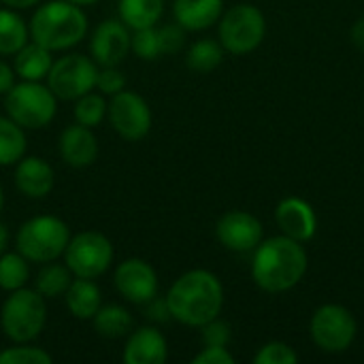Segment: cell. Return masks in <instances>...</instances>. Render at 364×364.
I'll use <instances>...</instances> for the list:
<instances>
[{
	"label": "cell",
	"mask_w": 364,
	"mask_h": 364,
	"mask_svg": "<svg viewBox=\"0 0 364 364\" xmlns=\"http://www.w3.org/2000/svg\"><path fill=\"white\" fill-rule=\"evenodd\" d=\"M6 241H9V232H6L4 224H0V254H2L4 247H6Z\"/></svg>",
	"instance_id": "obj_41"
},
{
	"label": "cell",
	"mask_w": 364,
	"mask_h": 364,
	"mask_svg": "<svg viewBox=\"0 0 364 364\" xmlns=\"http://www.w3.org/2000/svg\"><path fill=\"white\" fill-rule=\"evenodd\" d=\"M166 356H168L166 339L160 331L151 326L134 331L124 348L126 364H164Z\"/></svg>",
	"instance_id": "obj_16"
},
{
	"label": "cell",
	"mask_w": 364,
	"mask_h": 364,
	"mask_svg": "<svg viewBox=\"0 0 364 364\" xmlns=\"http://www.w3.org/2000/svg\"><path fill=\"white\" fill-rule=\"evenodd\" d=\"M130 51V34L124 21L107 19L92 36V55L100 66H117Z\"/></svg>",
	"instance_id": "obj_14"
},
{
	"label": "cell",
	"mask_w": 364,
	"mask_h": 364,
	"mask_svg": "<svg viewBox=\"0 0 364 364\" xmlns=\"http://www.w3.org/2000/svg\"><path fill=\"white\" fill-rule=\"evenodd\" d=\"M94 320V328L98 335L107 337V339H119L126 337L132 328V316L128 309L119 307V305H107L100 307L96 311Z\"/></svg>",
	"instance_id": "obj_23"
},
{
	"label": "cell",
	"mask_w": 364,
	"mask_h": 364,
	"mask_svg": "<svg viewBox=\"0 0 364 364\" xmlns=\"http://www.w3.org/2000/svg\"><path fill=\"white\" fill-rule=\"evenodd\" d=\"M352 41H354V45L364 51V17H360L356 23H354V28H352Z\"/></svg>",
	"instance_id": "obj_39"
},
{
	"label": "cell",
	"mask_w": 364,
	"mask_h": 364,
	"mask_svg": "<svg viewBox=\"0 0 364 364\" xmlns=\"http://www.w3.org/2000/svg\"><path fill=\"white\" fill-rule=\"evenodd\" d=\"M171 318L186 326H205L215 320L224 305V288L220 279L205 271L194 269L183 273L166 294Z\"/></svg>",
	"instance_id": "obj_1"
},
{
	"label": "cell",
	"mask_w": 364,
	"mask_h": 364,
	"mask_svg": "<svg viewBox=\"0 0 364 364\" xmlns=\"http://www.w3.org/2000/svg\"><path fill=\"white\" fill-rule=\"evenodd\" d=\"M113 282H115L117 292L134 305L149 303L158 292V275L154 267L141 258L124 260L117 267Z\"/></svg>",
	"instance_id": "obj_12"
},
{
	"label": "cell",
	"mask_w": 364,
	"mask_h": 364,
	"mask_svg": "<svg viewBox=\"0 0 364 364\" xmlns=\"http://www.w3.org/2000/svg\"><path fill=\"white\" fill-rule=\"evenodd\" d=\"M47 320L45 296L34 290H13L0 311V326L15 343H30L41 335Z\"/></svg>",
	"instance_id": "obj_4"
},
{
	"label": "cell",
	"mask_w": 364,
	"mask_h": 364,
	"mask_svg": "<svg viewBox=\"0 0 364 364\" xmlns=\"http://www.w3.org/2000/svg\"><path fill=\"white\" fill-rule=\"evenodd\" d=\"M4 96L9 117L21 128L38 130L55 117V96L49 85L45 87L38 81H21L15 83Z\"/></svg>",
	"instance_id": "obj_6"
},
{
	"label": "cell",
	"mask_w": 364,
	"mask_h": 364,
	"mask_svg": "<svg viewBox=\"0 0 364 364\" xmlns=\"http://www.w3.org/2000/svg\"><path fill=\"white\" fill-rule=\"evenodd\" d=\"M124 85H126V77H124V73L117 70L115 66H102V70H98V79H96L98 92L113 96V94L122 92Z\"/></svg>",
	"instance_id": "obj_33"
},
{
	"label": "cell",
	"mask_w": 364,
	"mask_h": 364,
	"mask_svg": "<svg viewBox=\"0 0 364 364\" xmlns=\"http://www.w3.org/2000/svg\"><path fill=\"white\" fill-rule=\"evenodd\" d=\"M0 2L13 9H28V6H34L38 0H0Z\"/></svg>",
	"instance_id": "obj_40"
},
{
	"label": "cell",
	"mask_w": 364,
	"mask_h": 364,
	"mask_svg": "<svg viewBox=\"0 0 364 364\" xmlns=\"http://www.w3.org/2000/svg\"><path fill=\"white\" fill-rule=\"evenodd\" d=\"M87 17L83 9L68 0H51L38 6L30 19V36L49 51H64L83 41Z\"/></svg>",
	"instance_id": "obj_3"
},
{
	"label": "cell",
	"mask_w": 364,
	"mask_h": 364,
	"mask_svg": "<svg viewBox=\"0 0 364 364\" xmlns=\"http://www.w3.org/2000/svg\"><path fill=\"white\" fill-rule=\"evenodd\" d=\"M51 68V51L38 43H26L15 53V73L23 81H41Z\"/></svg>",
	"instance_id": "obj_21"
},
{
	"label": "cell",
	"mask_w": 364,
	"mask_h": 364,
	"mask_svg": "<svg viewBox=\"0 0 364 364\" xmlns=\"http://www.w3.org/2000/svg\"><path fill=\"white\" fill-rule=\"evenodd\" d=\"M98 79V66L79 53H70L64 58H58L51 62V68L47 73L49 90L60 100H77L83 94L92 92L96 87Z\"/></svg>",
	"instance_id": "obj_9"
},
{
	"label": "cell",
	"mask_w": 364,
	"mask_h": 364,
	"mask_svg": "<svg viewBox=\"0 0 364 364\" xmlns=\"http://www.w3.org/2000/svg\"><path fill=\"white\" fill-rule=\"evenodd\" d=\"M215 235L230 252H252L262 241V224L247 211H228L220 218Z\"/></svg>",
	"instance_id": "obj_13"
},
{
	"label": "cell",
	"mask_w": 364,
	"mask_h": 364,
	"mask_svg": "<svg viewBox=\"0 0 364 364\" xmlns=\"http://www.w3.org/2000/svg\"><path fill=\"white\" fill-rule=\"evenodd\" d=\"M64 296H66L68 311L79 320H92L96 311L102 307L100 288L92 279H83V277L73 279Z\"/></svg>",
	"instance_id": "obj_20"
},
{
	"label": "cell",
	"mask_w": 364,
	"mask_h": 364,
	"mask_svg": "<svg viewBox=\"0 0 364 364\" xmlns=\"http://www.w3.org/2000/svg\"><path fill=\"white\" fill-rule=\"evenodd\" d=\"M194 364H232L235 358L226 348H218V346H205V350L200 354L194 356Z\"/></svg>",
	"instance_id": "obj_36"
},
{
	"label": "cell",
	"mask_w": 364,
	"mask_h": 364,
	"mask_svg": "<svg viewBox=\"0 0 364 364\" xmlns=\"http://www.w3.org/2000/svg\"><path fill=\"white\" fill-rule=\"evenodd\" d=\"M224 0H175L173 13L183 30H207L222 17Z\"/></svg>",
	"instance_id": "obj_19"
},
{
	"label": "cell",
	"mask_w": 364,
	"mask_h": 364,
	"mask_svg": "<svg viewBox=\"0 0 364 364\" xmlns=\"http://www.w3.org/2000/svg\"><path fill=\"white\" fill-rule=\"evenodd\" d=\"M147 318H149V320H156V322H166V320L171 318L166 299L160 301V299L154 296V299L149 301V307H147Z\"/></svg>",
	"instance_id": "obj_37"
},
{
	"label": "cell",
	"mask_w": 364,
	"mask_h": 364,
	"mask_svg": "<svg viewBox=\"0 0 364 364\" xmlns=\"http://www.w3.org/2000/svg\"><path fill=\"white\" fill-rule=\"evenodd\" d=\"M299 356L294 350L282 341H271L260 348V352L254 356V364H294Z\"/></svg>",
	"instance_id": "obj_32"
},
{
	"label": "cell",
	"mask_w": 364,
	"mask_h": 364,
	"mask_svg": "<svg viewBox=\"0 0 364 364\" xmlns=\"http://www.w3.org/2000/svg\"><path fill=\"white\" fill-rule=\"evenodd\" d=\"M17 252L30 262H53L64 254L70 230L68 226L53 215H36L21 224L17 232Z\"/></svg>",
	"instance_id": "obj_5"
},
{
	"label": "cell",
	"mask_w": 364,
	"mask_h": 364,
	"mask_svg": "<svg viewBox=\"0 0 364 364\" xmlns=\"http://www.w3.org/2000/svg\"><path fill=\"white\" fill-rule=\"evenodd\" d=\"M51 354L41 348H30L26 343L0 352V364H51Z\"/></svg>",
	"instance_id": "obj_30"
},
{
	"label": "cell",
	"mask_w": 364,
	"mask_h": 364,
	"mask_svg": "<svg viewBox=\"0 0 364 364\" xmlns=\"http://www.w3.org/2000/svg\"><path fill=\"white\" fill-rule=\"evenodd\" d=\"M267 34V21L258 6L235 4L220 21V45L230 53L254 51Z\"/></svg>",
	"instance_id": "obj_7"
},
{
	"label": "cell",
	"mask_w": 364,
	"mask_h": 364,
	"mask_svg": "<svg viewBox=\"0 0 364 364\" xmlns=\"http://www.w3.org/2000/svg\"><path fill=\"white\" fill-rule=\"evenodd\" d=\"M13 85H15V73L6 62L0 60V94H6Z\"/></svg>",
	"instance_id": "obj_38"
},
{
	"label": "cell",
	"mask_w": 364,
	"mask_h": 364,
	"mask_svg": "<svg viewBox=\"0 0 364 364\" xmlns=\"http://www.w3.org/2000/svg\"><path fill=\"white\" fill-rule=\"evenodd\" d=\"M305 273L307 254L299 241L284 235L258 243L252 262V277L264 292L277 294L292 290Z\"/></svg>",
	"instance_id": "obj_2"
},
{
	"label": "cell",
	"mask_w": 364,
	"mask_h": 364,
	"mask_svg": "<svg viewBox=\"0 0 364 364\" xmlns=\"http://www.w3.org/2000/svg\"><path fill=\"white\" fill-rule=\"evenodd\" d=\"M26 151V134L11 117H0V166H11Z\"/></svg>",
	"instance_id": "obj_25"
},
{
	"label": "cell",
	"mask_w": 364,
	"mask_h": 364,
	"mask_svg": "<svg viewBox=\"0 0 364 364\" xmlns=\"http://www.w3.org/2000/svg\"><path fill=\"white\" fill-rule=\"evenodd\" d=\"M222 58H224V47L213 38H203L190 47L186 62L196 73H209L222 64Z\"/></svg>",
	"instance_id": "obj_26"
},
{
	"label": "cell",
	"mask_w": 364,
	"mask_h": 364,
	"mask_svg": "<svg viewBox=\"0 0 364 364\" xmlns=\"http://www.w3.org/2000/svg\"><path fill=\"white\" fill-rule=\"evenodd\" d=\"M68 2H75V4H79V6H85V4H94V2H98V0H68Z\"/></svg>",
	"instance_id": "obj_42"
},
{
	"label": "cell",
	"mask_w": 364,
	"mask_h": 364,
	"mask_svg": "<svg viewBox=\"0 0 364 364\" xmlns=\"http://www.w3.org/2000/svg\"><path fill=\"white\" fill-rule=\"evenodd\" d=\"M203 328V343L205 346H218V348H226L230 341V326L222 320H211L207 322Z\"/></svg>",
	"instance_id": "obj_35"
},
{
	"label": "cell",
	"mask_w": 364,
	"mask_h": 364,
	"mask_svg": "<svg viewBox=\"0 0 364 364\" xmlns=\"http://www.w3.org/2000/svg\"><path fill=\"white\" fill-rule=\"evenodd\" d=\"M30 279V267L28 260L17 254H4L0 256V288L6 292L19 290Z\"/></svg>",
	"instance_id": "obj_27"
},
{
	"label": "cell",
	"mask_w": 364,
	"mask_h": 364,
	"mask_svg": "<svg viewBox=\"0 0 364 364\" xmlns=\"http://www.w3.org/2000/svg\"><path fill=\"white\" fill-rule=\"evenodd\" d=\"M2 205H4V194H2V188H0V209H2Z\"/></svg>",
	"instance_id": "obj_43"
},
{
	"label": "cell",
	"mask_w": 364,
	"mask_h": 364,
	"mask_svg": "<svg viewBox=\"0 0 364 364\" xmlns=\"http://www.w3.org/2000/svg\"><path fill=\"white\" fill-rule=\"evenodd\" d=\"M162 0H119V17L132 30L156 26L162 17Z\"/></svg>",
	"instance_id": "obj_22"
},
{
	"label": "cell",
	"mask_w": 364,
	"mask_h": 364,
	"mask_svg": "<svg viewBox=\"0 0 364 364\" xmlns=\"http://www.w3.org/2000/svg\"><path fill=\"white\" fill-rule=\"evenodd\" d=\"M130 49L143 60H156L162 53L160 41H158V30L154 26L134 30V36H130Z\"/></svg>",
	"instance_id": "obj_31"
},
{
	"label": "cell",
	"mask_w": 364,
	"mask_h": 364,
	"mask_svg": "<svg viewBox=\"0 0 364 364\" xmlns=\"http://www.w3.org/2000/svg\"><path fill=\"white\" fill-rule=\"evenodd\" d=\"M107 115V102L102 98V94H83L81 98H77L75 105V119L81 126L94 128L102 122V117Z\"/></svg>",
	"instance_id": "obj_29"
},
{
	"label": "cell",
	"mask_w": 364,
	"mask_h": 364,
	"mask_svg": "<svg viewBox=\"0 0 364 364\" xmlns=\"http://www.w3.org/2000/svg\"><path fill=\"white\" fill-rule=\"evenodd\" d=\"M60 154L62 160L75 168L90 166L98 156V141L87 126L75 124L62 130L60 134Z\"/></svg>",
	"instance_id": "obj_17"
},
{
	"label": "cell",
	"mask_w": 364,
	"mask_h": 364,
	"mask_svg": "<svg viewBox=\"0 0 364 364\" xmlns=\"http://www.w3.org/2000/svg\"><path fill=\"white\" fill-rule=\"evenodd\" d=\"M107 111H109L113 130L122 139L139 141V139L147 136V132L151 128V111L143 96L122 90V92L113 94Z\"/></svg>",
	"instance_id": "obj_11"
},
{
	"label": "cell",
	"mask_w": 364,
	"mask_h": 364,
	"mask_svg": "<svg viewBox=\"0 0 364 364\" xmlns=\"http://www.w3.org/2000/svg\"><path fill=\"white\" fill-rule=\"evenodd\" d=\"M70 271L66 264H47L38 275H36V292H41L45 299H55L66 294L70 286Z\"/></svg>",
	"instance_id": "obj_28"
},
{
	"label": "cell",
	"mask_w": 364,
	"mask_h": 364,
	"mask_svg": "<svg viewBox=\"0 0 364 364\" xmlns=\"http://www.w3.org/2000/svg\"><path fill=\"white\" fill-rule=\"evenodd\" d=\"M158 41H160V51L162 53H175L183 47L186 34L179 23H168L158 30Z\"/></svg>",
	"instance_id": "obj_34"
},
{
	"label": "cell",
	"mask_w": 364,
	"mask_h": 364,
	"mask_svg": "<svg viewBox=\"0 0 364 364\" xmlns=\"http://www.w3.org/2000/svg\"><path fill=\"white\" fill-rule=\"evenodd\" d=\"M30 30L26 28L23 19L11 11L0 9V53L2 55H15L26 43H28Z\"/></svg>",
	"instance_id": "obj_24"
},
{
	"label": "cell",
	"mask_w": 364,
	"mask_h": 364,
	"mask_svg": "<svg viewBox=\"0 0 364 364\" xmlns=\"http://www.w3.org/2000/svg\"><path fill=\"white\" fill-rule=\"evenodd\" d=\"M15 186L28 198H45L53 188V168L43 158L30 156L15 168Z\"/></svg>",
	"instance_id": "obj_18"
},
{
	"label": "cell",
	"mask_w": 364,
	"mask_h": 364,
	"mask_svg": "<svg viewBox=\"0 0 364 364\" xmlns=\"http://www.w3.org/2000/svg\"><path fill=\"white\" fill-rule=\"evenodd\" d=\"M275 220H277V226L282 228V232L299 243L314 239V235L318 230V220H316L311 205L296 196L284 198L277 205Z\"/></svg>",
	"instance_id": "obj_15"
},
{
	"label": "cell",
	"mask_w": 364,
	"mask_h": 364,
	"mask_svg": "<svg viewBox=\"0 0 364 364\" xmlns=\"http://www.w3.org/2000/svg\"><path fill=\"white\" fill-rule=\"evenodd\" d=\"M309 333L322 352L341 354L356 337V320L343 305H324L314 314Z\"/></svg>",
	"instance_id": "obj_10"
},
{
	"label": "cell",
	"mask_w": 364,
	"mask_h": 364,
	"mask_svg": "<svg viewBox=\"0 0 364 364\" xmlns=\"http://www.w3.org/2000/svg\"><path fill=\"white\" fill-rule=\"evenodd\" d=\"M64 262L75 277L96 279L111 267L113 245L100 232H79L68 241L64 250Z\"/></svg>",
	"instance_id": "obj_8"
}]
</instances>
